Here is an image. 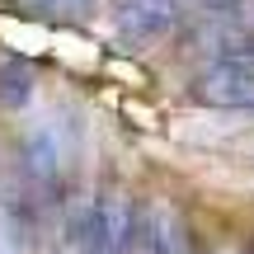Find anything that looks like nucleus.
Instances as JSON below:
<instances>
[{
	"label": "nucleus",
	"mask_w": 254,
	"mask_h": 254,
	"mask_svg": "<svg viewBox=\"0 0 254 254\" xmlns=\"http://www.w3.org/2000/svg\"><path fill=\"white\" fill-rule=\"evenodd\" d=\"M75 174V132L66 113L38 118L24 132V179L38 198H62Z\"/></svg>",
	"instance_id": "f257e3e1"
},
{
	"label": "nucleus",
	"mask_w": 254,
	"mask_h": 254,
	"mask_svg": "<svg viewBox=\"0 0 254 254\" xmlns=\"http://www.w3.org/2000/svg\"><path fill=\"white\" fill-rule=\"evenodd\" d=\"M123 254H193V240L179 212L155 202V207L136 212V221H127Z\"/></svg>",
	"instance_id": "f03ea898"
},
{
	"label": "nucleus",
	"mask_w": 254,
	"mask_h": 254,
	"mask_svg": "<svg viewBox=\"0 0 254 254\" xmlns=\"http://www.w3.org/2000/svg\"><path fill=\"white\" fill-rule=\"evenodd\" d=\"M189 99L207 104V109H254V66L221 57L189 85Z\"/></svg>",
	"instance_id": "7ed1b4c3"
},
{
	"label": "nucleus",
	"mask_w": 254,
	"mask_h": 254,
	"mask_svg": "<svg viewBox=\"0 0 254 254\" xmlns=\"http://www.w3.org/2000/svg\"><path fill=\"white\" fill-rule=\"evenodd\" d=\"M189 0H113V28L127 43H160L174 33Z\"/></svg>",
	"instance_id": "20e7f679"
},
{
	"label": "nucleus",
	"mask_w": 254,
	"mask_h": 254,
	"mask_svg": "<svg viewBox=\"0 0 254 254\" xmlns=\"http://www.w3.org/2000/svg\"><path fill=\"white\" fill-rule=\"evenodd\" d=\"M33 245H38L33 202L19 193H0V254H33Z\"/></svg>",
	"instance_id": "39448f33"
},
{
	"label": "nucleus",
	"mask_w": 254,
	"mask_h": 254,
	"mask_svg": "<svg viewBox=\"0 0 254 254\" xmlns=\"http://www.w3.org/2000/svg\"><path fill=\"white\" fill-rule=\"evenodd\" d=\"M28 94H33V71L24 62H5L0 66V104L19 109V104H28Z\"/></svg>",
	"instance_id": "423d86ee"
},
{
	"label": "nucleus",
	"mask_w": 254,
	"mask_h": 254,
	"mask_svg": "<svg viewBox=\"0 0 254 254\" xmlns=\"http://www.w3.org/2000/svg\"><path fill=\"white\" fill-rule=\"evenodd\" d=\"M24 5L43 19H80V14H90L94 0H24Z\"/></svg>",
	"instance_id": "0eeeda50"
},
{
	"label": "nucleus",
	"mask_w": 254,
	"mask_h": 254,
	"mask_svg": "<svg viewBox=\"0 0 254 254\" xmlns=\"http://www.w3.org/2000/svg\"><path fill=\"white\" fill-rule=\"evenodd\" d=\"M189 5H202V9H226V5H240V0H189Z\"/></svg>",
	"instance_id": "6e6552de"
},
{
	"label": "nucleus",
	"mask_w": 254,
	"mask_h": 254,
	"mask_svg": "<svg viewBox=\"0 0 254 254\" xmlns=\"http://www.w3.org/2000/svg\"><path fill=\"white\" fill-rule=\"evenodd\" d=\"M113 254H123V250H113Z\"/></svg>",
	"instance_id": "1a4fd4ad"
}]
</instances>
